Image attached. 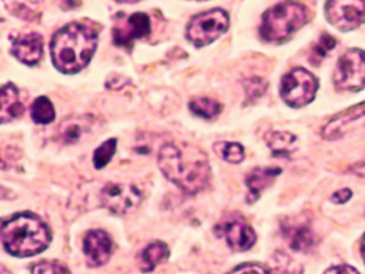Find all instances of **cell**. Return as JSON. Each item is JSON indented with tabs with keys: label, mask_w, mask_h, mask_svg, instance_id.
Returning a JSON list of instances; mask_svg holds the SVG:
<instances>
[{
	"label": "cell",
	"mask_w": 365,
	"mask_h": 274,
	"mask_svg": "<svg viewBox=\"0 0 365 274\" xmlns=\"http://www.w3.org/2000/svg\"><path fill=\"white\" fill-rule=\"evenodd\" d=\"M307 20V9L299 3H278L269 7L261 20L259 36L268 43H281Z\"/></svg>",
	"instance_id": "obj_4"
},
{
	"label": "cell",
	"mask_w": 365,
	"mask_h": 274,
	"mask_svg": "<svg viewBox=\"0 0 365 274\" xmlns=\"http://www.w3.org/2000/svg\"><path fill=\"white\" fill-rule=\"evenodd\" d=\"M318 88V80L305 68L297 67L288 71L279 84L281 98L291 107H302L311 103Z\"/></svg>",
	"instance_id": "obj_6"
},
{
	"label": "cell",
	"mask_w": 365,
	"mask_h": 274,
	"mask_svg": "<svg viewBox=\"0 0 365 274\" xmlns=\"http://www.w3.org/2000/svg\"><path fill=\"white\" fill-rule=\"evenodd\" d=\"M267 144L275 157H288L297 144V137L288 131H274L267 136Z\"/></svg>",
	"instance_id": "obj_19"
},
{
	"label": "cell",
	"mask_w": 365,
	"mask_h": 274,
	"mask_svg": "<svg viewBox=\"0 0 365 274\" xmlns=\"http://www.w3.org/2000/svg\"><path fill=\"white\" fill-rule=\"evenodd\" d=\"M362 117H365V101L361 103L359 106H355L344 113H341L339 116L334 117L322 130V136L327 140H332V138H338L339 136H342L349 127L354 126V123H356L358 120H361Z\"/></svg>",
	"instance_id": "obj_17"
},
{
	"label": "cell",
	"mask_w": 365,
	"mask_h": 274,
	"mask_svg": "<svg viewBox=\"0 0 365 274\" xmlns=\"http://www.w3.org/2000/svg\"><path fill=\"white\" fill-rule=\"evenodd\" d=\"M83 253L87 264L91 267L103 265L108 261L113 253V241L103 230H91L83 240Z\"/></svg>",
	"instance_id": "obj_13"
},
{
	"label": "cell",
	"mask_w": 365,
	"mask_h": 274,
	"mask_svg": "<svg viewBox=\"0 0 365 274\" xmlns=\"http://www.w3.org/2000/svg\"><path fill=\"white\" fill-rule=\"evenodd\" d=\"M230 16L224 9H211L195 14L187 29L185 37L197 47L207 46L228 30Z\"/></svg>",
	"instance_id": "obj_5"
},
{
	"label": "cell",
	"mask_w": 365,
	"mask_h": 274,
	"mask_svg": "<svg viewBox=\"0 0 365 274\" xmlns=\"http://www.w3.org/2000/svg\"><path fill=\"white\" fill-rule=\"evenodd\" d=\"M228 274H271V271L267 270L265 267L259 265V264L245 263V264H241V265L235 267Z\"/></svg>",
	"instance_id": "obj_28"
},
{
	"label": "cell",
	"mask_w": 365,
	"mask_h": 274,
	"mask_svg": "<svg viewBox=\"0 0 365 274\" xmlns=\"http://www.w3.org/2000/svg\"><path fill=\"white\" fill-rule=\"evenodd\" d=\"M168 257V247L161 241L148 244L141 253V270L144 273L151 271L155 265L163 263Z\"/></svg>",
	"instance_id": "obj_20"
},
{
	"label": "cell",
	"mask_w": 365,
	"mask_h": 274,
	"mask_svg": "<svg viewBox=\"0 0 365 274\" xmlns=\"http://www.w3.org/2000/svg\"><path fill=\"white\" fill-rule=\"evenodd\" d=\"M281 174V168L279 167H255L252 168L247 177H245V186L248 188V193H247V203L252 204L255 203L261 193L264 190H267L272 183H274V178Z\"/></svg>",
	"instance_id": "obj_16"
},
{
	"label": "cell",
	"mask_w": 365,
	"mask_h": 274,
	"mask_svg": "<svg viewBox=\"0 0 365 274\" xmlns=\"http://www.w3.org/2000/svg\"><path fill=\"white\" fill-rule=\"evenodd\" d=\"M115 147H117V138H110L106 143L100 144L93 154L94 167L96 168L106 167L113 158V156L115 154Z\"/></svg>",
	"instance_id": "obj_24"
},
{
	"label": "cell",
	"mask_w": 365,
	"mask_h": 274,
	"mask_svg": "<svg viewBox=\"0 0 365 274\" xmlns=\"http://www.w3.org/2000/svg\"><path fill=\"white\" fill-rule=\"evenodd\" d=\"M349 197H351V190L344 188V190H339V191L334 193L332 197H331V200H332L334 203H336V204H342V203H345Z\"/></svg>",
	"instance_id": "obj_30"
},
{
	"label": "cell",
	"mask_w": 365,
	"mask_h": 274,
	"mask_svg": "<svg viewBox=\"0 0 365 274\" xmlns=\"http://www.w3.org/2000/svg\"><path fill=\"white\" fill-rule=\"evenodd\" d=\"M151 31V23L148 14L137 11L128 16L120 14L113 26V41L117 47L131 49L134 40L148 36Z\"/></svg>",
	"instance_id": "obj_10"
},
{
	"label": "cell",
	"mask_w": 365,
	"mask_h": 274,
	"mask_svg": "<svg viewBox=\"0 0 365 274\" xmlns=\"http://www.w3.org/2000/svg\"><path fill=\"white\" fill-rule=\"evenodd\" d=\"M31 274H70V270L58 261H40L31 267Z\"/></svg>",
	"instance_id": "obj_27"
},
{
	"label": "cell",
	"mask_w": 365,
	"mask_h": 274,
	"mask_svg": "<svg viewBox=\"0 0 365 274\" xmlns=\"http://www.w3.org/2000/svg\"><path fill=\"white\" fill-rule=\"evenodd\" d=\"M214 151L215 154L231 164H238L244 160V147L238 143L232 141H218L214 144Z\"/></svg>",
	"instance_id": "obj_23"
},
{
	"label": "cell",
	"mask_w": 365,
	"mask_h": 274,
	"mask_svg": "<svg viewBox=\"0 0 365 274\" xmlns=\"http://www.w3.org/2000/svg\"><path fill=\"white\" fill-rule=\"evenodd\" d=\"M1 274H9V271L6 270V267H1Z\"/></svg>",
	"instance_id": "obj_32"
},
{
	"label": "cell",
	"mask_w": 365,
	"mask_h": 274,
	"mask_svg": "<svg viewBox=\"0 0 365 274\" xmlns=\"http://www.w3.org/2000/svg\"><path fill=\"white\" fill-rule=\"evenodd\" d=\"M361 253H362V257L365 261V235L362 237V241H361Z\"/></svg>",
	"instance_id": "obj_31"
},
{
	"label": "cell",
	"mask_w": 365,
	"mask_h": 274,
	"mask_svg": "<svg viewBox=\"0 0 365 274\" xmlns=\"http://www.w3.org/2000/svg\"><path fill=\"white\" fill-rule=\"evenodd\" d=\"M281 234L285 238L291 250L299 253H308L314 243L315 237L308 224L301 221H294L287 218L281 225Z\"/></svg>",
	"instance_id": "obj_15"
},
{
	"label": "cell",
	"mask_w": 365,
	"mask_h": 274,
	"mask_svg": "<svg viewBox=\"0 0 365 274\" xmlns=\"http://www.w3.org/2000/svg\"><path fill=\"white\" fill-rule=\"evenodd\" d=\"M325 274H359L354 267L351 265H335V267H331L325 271Z\"/></svg>",
	"instance_id": "obj_29"
},
{
	"label": "cell",
	"mask_w": 365,
	"mask_h": 274,
	"mask_svg": "<svg viewBox=\"0 0 365 274\" xmlns=\"http://www.w3.org/2000/svg\"><path fill=\"white\" fill-rule=\"evenodd\" d=\"M98 198L101 206L110 213L125 215L138 207L141 203V193L134 184L108 181L100 190Z\"/></svg>",
	"instance_id": "obj_8"
},
{
	"label": "cell",
	"mask_w": 365,
	"mask_h": 274,
	"mask_svg": "<svg viewBox=\"0 0 365 274\" xmlns=\"http://www.w3.org/2000/svg\"><path fill=\"white\" fill-rule=\"evenodd\" d=\"M214 233L217 237L222 238L234 251H247L255 244L257 240L254 228L241 214L237 213L224 215L214 225Z\"/></svg>",
	"instance_id": "obj_7"
},
{
	"label": "cell",
	"mask_w": 365,
	"mask_h": 274,
	"mask_svg": "<svg viewBox=\"0 0 365 274\" xmlns=\"http://www.w3.org/2000/svg\"><path fill=\"white\" fill-rule=\"evenodd\" d=\"M31 113V118L34 123L37 124H48L54 120L56 113H54V107L50 101V98H47L46 96L37 97L30 108Z\"/></svg>",
	"instance_id": "obj_22"
},
{
	"label": "cell",
	"mask_w": 365,
	"mask_h": 274,
	"mask_svg": "<svg viewBox=\"0 0 365 274\" xmlns=\"http://www.w3.org/2000/svg\"><path fill=\"white\" fill-rule=\"evenodd\" d=\"M10 53L27 66H36L43 57V37L38 33H23L10 37Z\"/></svg>",
	"instance_id": "obj_14"
},
{
	"label": "cell",
	"mask_w": 365,
	"mask_h": 274,
	"mask_svg": "<svg viewBox=\"0 0 365 274\" xmlns=\"http://www.w3.org/2000/svg\"><path fill=\"white\" fill-rule=\"evenodd\" d=\"M158 167L171 183L187 194H197L210 180L207 154L191 144H164L158 151Z\"/></svg>",
	"instance_id": "obj_1"
},
{
	"label": "cell",
	"mask_w": 365,
	"mask_h": 274,
	"mask_svg": "<svg viewBox=\"0 0 365 274\" xmlns=\"http://www.w3.org/2000/svg\"><path fill=\"white\" fill-rule=\"evenodd\" d=\"M24 113V104L19 98V90L14 84L6 83L1 87V110L0 120L1 123H9L19 118Z\"/></svg>",
	"instance_id": "obj_18"
},
{
	"label": "cell",
	"mask_w": 365,
	"mask_h": 274,
	"mask_svg": "<svg viewBox=\"0 0 365 274\" xmlns=\"http://www.w3.org/2000/svg\"><path fill=\"white\" fill-rule=\"evenodd\" d=\"M335 86L341 90H361L365 87V51L351 49L336 63L334 73Z\"/></svg>",
	"instance_id": "obj_9"
},
{
	"label": "cell",
	"mask_w": 365,
	"mask_h": 274,
	"mask_svg": "<svg viewBox=\"0 0 365 274\" xmlns=\"http://www.w3.org/2000/svg\"><path fill=\"white\" fill-rule=\"evenodd\" d=\"M335 46V39L331 37L329 34L324 33L318 41L312 46V50H311V63L312 64H318L327 54L329 50H332Z\"/></svg>",
	"instance_id": "obj_25"
},
{
	"label": "cell",
	"mask_w": 365,
	"mask_h": 274,
	"mask_svg": "<svg viewBox=\"0 0 365 274\" xmlns=\"http://www.w3.org/2000/svg\"><path fill=\"white\" fill-rule=\"evenodd\" d=\"M325 14L331 24L339 30H352L365 19V1L336 0L325 4Z\"/></svg>",
	"instance_id": "obj_11"
},
{
	"label": "cell",
	"mask_w": 365,
	"mask_h": 274,
	"mask_svg": "<svg viewBox=\"0 0 365 274\" xmlns=\"http://www.w3.org/2000/svg\"><path fill=\"white\" fill-rule=\"evenodd\" d=\"M244 90H245V101L250 103V101H255L257 98H259L265 90H267V81L261 77H250V78H245L244 83Z\"/></svg>",
	"instance_id": "obj_26"
},
{
	"label": "cell",
	"mask_w": 365,
	"mask_h": 274,
	"mask_svg": "<svg viewBox=\"0 0 365 274\" xmlns=\"http://www.w3.org/2000/svg\"><path fill=\"white\" fill-rule=\"evenodd\" d=\"M96 47L97 30L88 24L73 21L56 31L50 43V54L57 70L74 74L90 63Z\"/></svg>",
	"instance_id": "obj_2"
},
{
	"label": "cell",
	"mask_w": 365,
	"mask_h": 274,
	"mask_svg": "<svg viewBox=\"0 0 365 274\" xmlns=\"http://www.w3.org/2000/svg\"><path fill=\"white\" fill-rule=\"evenodd\" d=\"M100 127V121L91 114H77L64 118L57 128L58 140L64 144H76Z\"/></svg>",
	"instance_id": "obj_12"
},
{
	"label": "cell",
	"mask_w": 365,
	"mask_h": 274,
	"mask_svg": "<svg viewBox=\"0 0 365 274\" xmlns=\"http://www.w3.org/2000/svg\"><path fill=\"white\" fill-rule=\"evenodd\" d=\"M188 107L191 113H194L197 117L207 118V120L215 118L222 110L221 103L210 97H194L190 100Z\"/></svg>",
	"instance_id": "obj_21"
},
{
	"label": "cell",
	"mask_w": 365,
	"mask_h": 274,
	"mask_svg": "<svg viewBox=\"0 0 365 274\" xmlns=\"http://www.w3.org/2000/svg\"><path fill=\"white\" fill-rule=\"evenodd\" d=\"M48 225L33 213H19L1 224L4 250L16 257H30L41 253L50 244Z\"/></svg>",
	"instance_id": "obj_3"
}]
</instances>
